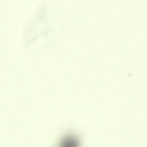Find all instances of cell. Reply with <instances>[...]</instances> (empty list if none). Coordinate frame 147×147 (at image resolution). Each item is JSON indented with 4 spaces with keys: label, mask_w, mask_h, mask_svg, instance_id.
Listing matches in <instances>:
<instances>
[{
    "label": "cell",
    "mask_w": 147,
    "mask_h": 147,
    "mask_svg": "<svg viewBox=\"0 0 147 147\" xmlns=\"http://www.w3.org/2000/svg\"><path fill=\"white\" fill-rule=\"evenodd\" d=\"M82 144L79 136L74 133L70 132L65 135L61 139L59 145L77 147Z\"/></svg>",
    "instance_id": "cell-1"
}]
</instances>
